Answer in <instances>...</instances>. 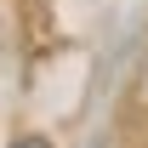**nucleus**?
<instances>
[{
  "label": "nucleus",
  "mask_w": 148,
  "mask_h": 148,
  "mask_svg": "<svg viewBox=\"0 0 148 148\" xmlns=\"http://www.w3.org/2000/svg\"><path fill=\"white\" fill-rule=\"evenodd\" d=\"M12 148H51V143H46V137H17Z\"/></svg>",
  "instance_id": "obj_1"
}]
</instances>
